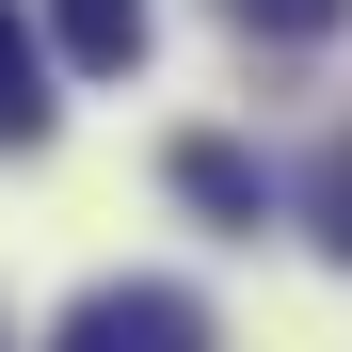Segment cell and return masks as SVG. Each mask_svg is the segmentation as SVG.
<instances>
[{"label":"cell","mask_w":352,"mask_h":352,"mask_svg":"<svg viewBox=\"0 0 352 352\" xmlns=\"http://www.w3.org/2000/svg\"><path fill=\"white\" fill-rule=\"evenodd\" d=\"M320 241L352 256V129H336V160H320Z\"/></svg>","instance_id":"obj_6"},{"label":"cell","mask_w":352,"mask_h":352,"mask_svg":"<svg viewBox=\"0 0 352 352\" xmlns=\"http://www.w3.org/2000/svg\"><path fill=\"white\" fill-rule=\"evenodd\" d=\"M48 352H208V305L192 288H80Z\"/></svg>","instance_id":"obj_1"},{"label":"cell","mask_w":352,"mask_h":352,"mask_svg":"<svg viewBox=\"0 0 352 352\" xmlns=\"http://www.w3.org/2000/svg\"><path fill=\"white\" fill-rule=\"evenodd\" d=\"M0 144H48V48L16 0H0Z\"/></svg>","instance_id":"obj_4"},{"label":"cell","mask_w":352,"mask_h":352,"mask_svg":"<svg viewBox=\"0 0 352 352\" xmlns=\"http://www.w3.org/2000/svg\"><path fill=\"white\" fill-rule=\"evenodd\" d=\"M48 48H65L80 80H129L144 65V0H48Z\"/></svg>","instance_id":"obj_3"},{"label":"cell","mask_w":352,"mask_h":352,"mask_svg":"<svg viewBox=\"0 0 352 352\" xmlns=\"http://www.w3.org/2000/svg\"><path fill=\"white\" fill-rule=\"evenodd\" d=\"M224 16H241V32H272V48H320L352 0H224Z\"/></svg>","instance_id":"obj_5"},{"label":"cell","mask_w":352,"mask_h":352,"mask_svg":"<svg viewBox=\"0 0 352 352\" xmlns=\"http://www.w3.org/2000/svg\"><path fill=\"white\" fill-rule=\"evenodd\" d=\"M160 176H176V208H208V224H224V241H256V224H272V160H256V144H224V129H192Z\"/></svg>","instance_id":"obj_2"}]
</instances>
